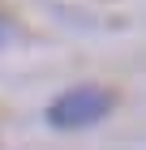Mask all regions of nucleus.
Listing matches in <instances>:
<instances>
[{
    "mask_svg": "<svg viewBox=\"0 0 146 150\" xmlns=\"http://www.w3.org/2000/svg\"><path fill=\"white\" fill-rule=\"evenodd\" d=\"M0 35H9V22H0Z\"/></svg>",
    "mask_w": 146,
    "mask_h": 150,
    "instance_id": "2",
    "label": "nucleus"
},
{
    "mask_svg": "<svg viewBox=\"0 0 146 150\" xmlns=\"http://www.w3.org/2000/svg\"><path fill=\"white\" fill-rule=\"evenodd\" d=\"M112 103H116V94L108 86L86 81V86H73V90L60 94L56 103L47 107V120L56 129H86V125H99L103 116L112 112Z\"/></svg>",
    "mask_w": 146,
    "mask_h": 150,
    "instance_id": "1",
    "label": "nucleus"
}]
</instances>
